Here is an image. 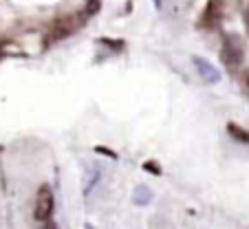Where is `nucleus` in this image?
Instances as JSON below:
<instances>
[{"mask_svg": "<svg viewBox=\"0 0 249 229\" xmlns=\"http://www.w3.org/2000/svg\"><path fill=\"white\" fill-rule=\"evenodd\" d=\"M155 5H157V7H161V0H155Z\"/></svg>", "mask_w": 249, "mask_h": 229, "instance_id": "obj_9", "label": "nucleus"}, {"mask_svg": "<svg viewBox=\"0 0 249 229\" xmlns=\"http://www.w3.org/2000/svg\"><path fill=\"white\" fill-rule=\"evenodd\" d=\"M146 168H148V172H152V174H159V172H161V170L157 168L155 163H146Z\"/></svg>", "mask_w": 249, "mask_h": 229, "instance_id": "obj_8", "label": "nucleus"}, {"mask_svg": "<svg viewBox=\"0 0 249 229\" xmlns=\"http://www.w3.org/2000/svg\"><path fill=\"white\" fill-rule=\"evenodd\" d=\"M53 214V192L49 185L40 187L38 196H36V210H33V216L36 220H49V216Z\"/></svg>", "mask_w": 249, "mask_h": 229, "instance_id": "obj_1", "label": "nucleus"}, {"mask_svg": "<svg viewBox=\"0 0 249 229\" xmlns=\"http://www.w3.org/2000/svg\"><path fill=\"white\" fill-rule=\"evenodd\" d=\"M194 66H196L198 75H201L207 84H216V82L221 80V73H218L207 60H203V57H194Z\"/></svg>", "mask_w": 249, "mask_h": 229, "instance_id": "obj_3", "label": "nucleus"}, {"mask_svg": "<svg viewBox=\"0 0 249 229\" xmlns=\"http://www.w3.org/2000/svg\"><path fill=\"white\" fill-rule=\"evenodd\" d=\"M99 11V0H86V16H95Z\"/></svg>", "mask_w": 249, "mask_h": 229, "instance_id": "obj_7", "label": "nucleus"}, {"mask_svg": "<svg viewBox=\"0 0 249 229\" xmlns=\"http://www.w3.org/2000/svg\"><path fill=\"white\" fill-rule=\"evenodd\" d=\"M221 60H223V64L231 70H236L243 64V49H240V44L236 42L234 37H227L225 40V44H223V49H221Z\"/></svg>", "mask_w": 249, "mask_h": 229, "instance_id": "obj_2", "label": "nucleus"}, {"mask_svg": "<svg viewBox=\"0 0 249 229\" xmlns=\"http://www.w3.org/2000/svg\"><path fill=\"white\" fill-rule=\"evenodd\" d=\"M150 198H152V194L148 192L146 187H137L132 201H135V205H148V203H150Z\"/></svg>", "mask_w": 249, "mask_h": 229, "instance_id": "obj_4", "label": "nucleus"}, {"mask_svg": "<svg viewBox=\"0 0 249 229\" xmlns=\"http://www.w3.org/2000/svg\"><path fill=\"white\" fill-rule=\"evenodd\" d=\"M218 18H221V11H218V2H210L207 5V14H205V22L207 24H218Z\"/></svg>", "mask_w": 249, "mask_h": 229, "instance_id": "obj_6", "label": "nucleus"}, {"mask_svg": "<svg viewBox=\"0 0 249 229\" xmlns=\"http://www.w3.org/2000/svg\"><path fill=\"white\" fill-rule=\"evenodd\" d=\"M227 130H230V135L234 137V139L243 141V143H249V130H243V128L236 126V123H230V126H227Z\"/></svg>", "mask_w": 249, "mask_h": 229, "instance_id": "obj_5", "label": "nucleus"}]
</instances>
